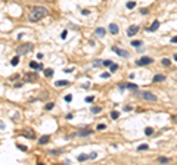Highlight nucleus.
Here are the masks:
<instances>
[{
    "label": "nucleus",
    "mask_w": 177,
    "mask_h": 165,
    "mask_svg": "<svg viewBox=\"0 0 177 165\" xmlns=\"http://www.w3.org/2000/svg\"><path fill=\"white\" fill-rule=\"evenodd\" d=\"M47 16V9L43 6H34L32 9L30 11V15H28V18L31 22H38L41 21L43 18H46Z\"/></svg>",
    "instance_id": "1"
},
{
    "label": "nucleus",
    "mask_w": 177,
    "mask_h": 165,
    "mask_svg": "<svg viewBox=\"0 0 177 165\" xmlns=\"http://www.w3.org/2000/svg\"><path fill=\"white\" fill-rule=\"evenodd\" d=\"M32 46L31 43H25V44H21V46H18V49H16V53H18V56H22V55H27V53H30V52L32 50Z\"/></svg>",
    "instance_id": "2"
},
{
    "label": "nucleus",
    "mask_w": 177,
    "mask_h": 165,
    "mask_svg": "<svg viewBox=\"0 0 177 165\" xmlns=\"http://www.w3.org/2000/svg\"><path fill=\"white\" fill-rule=\"evenodd\" d=\"M140 97H142L143 100H146V102H152V103L158 102V97H156V94L150 93V91H140Z\"/></svg>",
    "instance_id": "3"
},
{
    "label": "nucleus",
    "mask_w": 177,
    "mask_h": 165,
    "mask_svg": "<svg viewBox=\"0 0 177 165\" xmlns=\"http://www.w3.org/2000/svg\"><path fill=\"white\" fill-rule=\"evenodd\" d=\"M154 62V59L152 58H149V56H143L140 59L136 60V65L137 66H145V65H149V64H152Z\"/></svg>",
    "instance_id": "4"
},
{
    "label": "nucleus",
    "mask_w": 177,
    "mask_h": 165,
    "mask_svg": "<svg viewBox=\"0 0 177 165\" xmlns=\"http://www.w3.org/2000/svg\"><path fill=\"white\" fill-rule=\"evenodd\" d=\"M24 80L25 81H28V83H36L38 80V75L34 74V72H28V74H25L24 75Z\"/></svg>",
    "instance_id": "5"
},
{
    "label": "nucleus",
    "mask_w": 177,
    "mask_h": 165,
    "mask_svg": "<svg viewBox=\"0 0 177 165\" xmlns=\"http://www.w3.org/2000/svg\"><path fill=\"white\" fill-rule=\"evenodd\" d=\"M91 133H93V130H91V128H89V127H84V128H81V130H78V131H77V136H80V137H84V136H90Z\"/></svg>",
    "instance_id": "6"
},
{
    "label": "nucleus",
    "mask_w": 177,
    "mask_h": 165,
    "mask_svg": "<svg viewBox=\"0 0 177 165\" xmlns=\"http://www.w3.org/2000/svg\"><path fill=\"white\" fill-rule=\"evenodd\" d=\"M112 52H115V53H117L118 56H121V58H127V56H129V52H127V50L118 49L117 46H112Z\"/></svg>",
    "instance_id": "7"
},
{
    "label": "nucleus",
    "mask_w": 177,
    "mask_h": 165,
    "mask_svg": "<svg viewBox=\"0 0 177 165\" xmlns=\"http://www.w3.org/2000/svg\"><path fill=\"white\" fill-rule=\"evenodd\" d=\"M137 32H139V27H137V25H130V27L127 28V36H129V37L136 36Z\"/></svg>",
    "instance_id": "8"
},
{
    "label": "nucleus",
    "mask_w": 177,
    "mask_h": 165,
    "mask_svg": "<svg viewBox=\"0 0 177 165\" xmlns=\"http://www.w3.org/2000/svg\"><path fill=\"white\" fill-rule=\"evenodd\" d=\"M21 134L24 136V137H27V138H34L36 137V133L32 131L31 128H27V130H22L21 131Z\"/></svg>",
    "instance_id": "9"
},
{
    "label": "nucleus",
    "mask_w": 177,
    "mask_h": 165,
    "mask_svg": "<svg viewBox=\"0 0 177 165\" xmlns=\"http://www.w3.org/2000/svg\"><path fill=\"white\" fill-rule=\"evenodd\" d=\"M109 31H111V34H118V31H120V28H118V25L111 22L109 24Z\"/></svg>",
    "instance_id": "10"
},
{
    "label": "nucleus",
    "mask_w": 177,
    "mask_h": 165,
    "mask_svg": "<svg viewBox=\"0 0 177 165\" xmlns=\"http://www.w3.org/2000/svg\"><path fill=\"white\" fill-rule=\"evenodd\" d=\"M158 28H159V21H154L152 25L148 28V31H149V32H154V31H156Z\"/></svg>",
    "instance_id": "11"
},
{
    "label": "nucleus",
    "mask_w": 177,
    "mask_h": 165,
    "mask_svg": "<svg viewBox=\"0 0 177 165\" xmlns=\"http://www.w3.org/2000/svg\"><path fill=\"white\" fill-rule=\"evenodd\" d=\"M165 80V75H162V74H156L155 77H154V83H161V81H164Z\"/></svg>",
    "instance_id": "12"
},
{
    "label": "nucleus",
    "mask_w": 177,
    "mask_h": 165,
    "mask_svg": "<svg viewBox=\"0 0 177 165\" xmlns=\"http://www.w3.org/2000/svg\"><path fill=\"white\" fill-rule=\"evenodd\" d=\"M68 84H70V81H66V80H58V81H55L56 87H64V85H68Z\"/></svg>",
    "instance_id": "13"
},
{
    "label": "nucleus",
    "mask_w": 177,
    "mask_h": 165,
    "mask_svg": "<svg viewBox=\"0 0 177 165\" xmlns=\"http://www.w3.org/2000/svg\"><path fill=\"white\" fill-rule=\"evenodd\" d=\"M49 140H50L49 136H41L38 138V144H46V143H49Z\"/></svg>",
    "instance_id": "14"
},
{
    "label": "nucleus",
    "mask_w": 177,
    "mask_h": 165,
    "mask_svg": "<svg viewBox=\"0 0 177 165\" xmlns=\"http://www.w3.org/2000/svg\"><path fill=\"white\" fill-rule=\"evenodd\" d=\"M95 34H96V37H100V38H102V37L105 36V28H96Z\"/></svg>",
    "instance_id": "15"
},
{
    "label": "nucleus",
    "mask_w": 177,
    "mask_h": 165,
    "mask_svg": "<svg viewBox=\"0 0 177 165\" xmlns=\"http://www.w3.org/2000/svg\"><path fill=\"white\" fill-rule=\"evenodd\" d=\"M170 161H171V159L167 158V156H159V158H158V162H159V164H168Z\"/></svg>",
    "instance_id": "16"
},
{
    "label": "nucleus",
    "mask_w": 177,
    "mask_h": 165,
    "mask_svg": "<svg viewBox=\"0 0 177 165\" xmlns=\"http://www.w3.org/2000/svg\"><path fill=\"white\" fill-rule=\"evenodd\" d=\"M125 89H130V90H134V91H137L139 87L136 84H133V83H129V84H125Z\"/></svg>",
    "instance_id": "17"
},
{
    "label": "nucleus",
    "mask_w": 177,
    "mask_h": 165,
    "mask_svg": "<svg viewBox=\"0 0 177 165\" xmlns=\"http://www.w3.org/2000/svg\"><path fill=\"white\" fill-rule=\"evenodd\" d=\"M86 159H89V155H86V153H81V155L77 156V161L78 162H83V161H86Z\"/></svg>",
    "instance_id": "18"
},
{
    "label": "nucleus",
    "mask_w": 177,
    "mask_h": 165,
    "mask_svg": "<svg viewBox=\"0 0 177 165\" xmlns=\"http://www.w3.org/2000/svg\"><path fill=\"white\" fill-rule=\"evenodd\" d=\"M142 44H143L142 40H133V41H131V46H133V47H140Z\"/></svg>",
    "instance_id": "19"
},
{
    "label": "nucleus",
    "mask_w": 177,
    "mask_h": 165,
    "mask_svg": "<svg viewBox=\"0 0 177 165\" xmlns=\"http://www.w3.org/2000/svg\"><path fill=\"white\" fill-rule=\"evenodd\" d=\"M61 152L62 150H59V149H55V150L52 149V150H49V155L50 156H58V155H61Z\"/></svg>",
    "instance_id": "20"
},
{
    "label": "nucleus",
    "mask_w": 177,
    "mask_h": 165,
    "mask_svg": "<svg viewBox=\"0 0 177 165\" xmlns=\"http://www.w3.org/2000/svg\"><path fill=\"white\" fill-rule=\"evenodd\" d=\"M44 75H46V77H52V75H53V69H52V68H46V69H44Z\"/></svg>",
    "instance_id": "21"
},
{
    "label": "nucleus",
    "mask_w": 177,
    "mask_h": 165,
    "mask_svg": "<svg viewBox=\"0 0 177 165\" xmlns=\"http://www.w3.org/2000/svg\"><path fill=\"white\" fill-rule=\"evenodd\" d=\"M90 111H91V114H99V112H100V106H91Z\"/></svg>",
    "instance_id": "22"
},
{
    "label": "nucleus",
    "mask_w": 177,
    "mask_h": 165,
    "mask_svg": "<svg viewBox=\"0 0 177 165\" xmlns=\"http://www.w3.org/2000/svg\"><path fill=\"white\" fill-rule=\"evenodd\" d=\"M118 117H120V112H118V111H112V112H111V118H112V119H117Z\"/></svg>",
    "instance_id": "23"
},
{
    "label": "nucleus",
    "mask_w": 177,
    "mask_h": 165,
    "mask_svg": "<svg viewBox=\"0 0 177 165\" xmlns=\"http://www.w3.org/2000/svg\"><path fill=\"white\" fill-rule=\"evenodd\" d=\"M11 64H12L13 66H15V65H18V64H19V58H18V56H15V58L11 60Z\"/></svg>",
    "instance_id": "24"
},
{
    "label": "nucleus",
    "mask_w": 177,
    "mask_h": 165,
    "mask_svg": "<svg viewBox=\"0 0 177 165\" xmlns=\"http://www.w3.org/2000/svg\"><path fill=\"white\" fill-rule=\"evenodd\" d=\"M148 149H149L148 144H139V147H137V150H148Z\"/></svg>",
    "instance_id": "25"
},
{
    "label": "nucleus",
    "mask_w": 177,
    "mask_h": 165,
    "mask_svg": "<svg viewBox=\"0 0 177 165\" xmlns=\"http://www.w3.org/2000/svg\"><path fill=\"white\" fill-rule=\"evenodd\" d=\"M145 134H146V136H150V134H154V128H150V127H148V128L145 130Z\"/></svg>",
    "instance_id": "26"
},
{
    "label": "nucleus",
    "mask_w": 177,
    "mask_h": 165,
    "mask_svg": "<svg viewBox=\"0 0 177 165\" xmlns=\"http://www.w3.org/2000/svg\"><path fill=\"white\" fill-rule=\"evenodd\" d=\"M38 65H40V64H37V62H34V60H31V62H30V68H34V69L37 68V69H38Z\"/></svg>",
    "instance_id": "27"
},
{
    "label": "nucleus",
    "mask_w": 177,
    "mask_h": 165,
    "mask_svg": "<svg viewBox=\"0 0 177 165\" xmlns=\"http://www.w3.org/2000/svg\"><path fill=\"white\" fill-rule=\"evenodd\" d=\"M53 106H55V103H53V102H49L47 105H46V111H50V109H53Z\"/></svg>",
    "instance_id": "28"
},
{
    "label": "nucleus",
    "mask_w": 177,
    "mask_h": 165,
    "mask_svg": "<svg viewBox=\"0 0 177 165\" xmlns=\"http://www.w3.org/2000/svg\"><path fill=\"white\" fill-rule=\"evenodd\" d=\"M109 68H111V72H115L117 68H118V65H117V64H111V66H109Z\"/></svg>",
    "instance_id": "29"
},
{
    "label": "nucleus",
    "mask_w": 177,
    "mask_h": 165,
    "mask_svg": "<svg viewBox=\"0 0 177 165\" xmlns=\"http://www.w3.org/2000/svg\"><path fill=\"white\" fill-rule=\"evenodd\" d=\"M170 64H171V60H170V59H162V65H164V66H168Z\"/></svg>",
    "instance_id": "30"
},
{
    "label": "nucleus",
    "mask_w": 177,
    "mask_h": 165,
    "mask_svg": "<svg viewBox=\"0 0 177 165\" xmlns=\"http://www.w3.org/2000/svg\"><path fill=\"white\" fill-rule=\"evenodd\" d=\"M134 6H136V3H134V2H129L127 3V9H133Z\"/></svg>",
    "instance_id": "31"
},
{
    "label": "nucleus",
    "mask_w": 177,
    "mask_h": 165,
    "mask_svg": "<svg viewBox=\"0 0 177 165\" xmlns=\"http://www.w3.org/2000/svg\"><path fill=\"white\" fill-rule=\"evenodd\" d=\"M96 128L100 131V130H105V128H106V125H105V124H97V127H96Z\"/></svg>",
    "instance_id": "32"
},
{
    "label": "nucleus",
    "mask_w": 177,
    "mask_h": 165,
    "mask_svg": "<svg viewBox=\"0 0 177 165\" xmlns=\"http://www.w3.org/2000/svg\"><path fill=\"white\" fill-rule=\"evenodd\" d=\"M96 156H97V153H96V152H91V153L89 155V159H95Z\"/></svg>",
    "instance_id": "33"
},
{
    "label": "nucleus",
    "mask_w": 177,
    "mask_h": 165,
    "mask_svg": "<svg viewBox=\"0 0 177 165\" xmlns=\"http://www.w3.org/2000/svg\"><path fill=\"white\" fill-rule=\"evenodd\" d=\"M93 100H95V97H93V96H87V97H86V102H87V103H91Z\"/></svg>",
    "instance_id": "34"
},
{
    "label": "nucleus",
    "mask_w": 177,
    "mask_h": 165,
    "mask_svg": "<svg viewBox=\"0 0 177 165\" xmlns=\"http://www.w3.org/2000/svg\"><path fill=\"white\" fill-rule=\"evenodd\" d=\"M66 36H68V31L65 30V31H62V34H61V38H64V40H65V38H66Z\"/></svg>",
    "instance_id": "35"
},
{
    "label": "nucleus",
    "mask_w": 177,
    "mask_h": 165,
    "mask_svg": "<svg viewBox=\"0 0 177 165\" xmlns=\"http://www.w3.org/2000/svg\"><path fill=\"white\" fill-rule=\"evenodd\" d=\"M72 100V96H71V94H66V96H65V102H71Z\"/></svg>",
    "instance_id": "36"
},
{
    "label": "nucleus",
    "mask_w": 177,
    "mask_h": 165,
    "mask_svg": "<svg viewBox=\"0 0 177 165\" xmlns=\"http://www.w3.org/2000/svg\"><path fill=\"white\" fill-rule=\"evenodd\" d=\"M93 65H95V66H100V65H103V62H100V60H95Z\"/></svg>",
    "instance_id": "37"
},
{
    "label": "nucleus",
    "mask_w": 177,
    "mask_h": 165,
    "mask_svg": "<svg viewBox=\"0 0 177 165\" xmlns=\"http://www.w3.org/2000/svg\"><path fill=\"white\" fill-rule=\"evenodd\" d=\"M148 12H149V11L146 9V7H143V9H140V13H142V15H146Z\"/></svg>",
    "instance_id": "38"
},
{
    "label": "nucleus",
    "mask_w": 177,
    "mask_h": 165,
    "mask_svg": "<svg viewBox=\"0 0 177 165\" xmlns=\"http://www.w3.org/2000/svg\"><path fill=\"white\" fill-rule=\"evenodd\" d=\"M111 64H112L111 60H103V65H105V66H111Z\"/></svg>",
    "instance_id": "39"
},
{
    "label": "nucleus",
    "mask_w": 177,
    "mask_h": 165,
    "mask_svg": "<svg viewBox=\"0 0 177 165\" xmlns=\"http://www.w3.org/2000/svg\"><path fill=\"white\" fill-rule=\"evenodd\" d=\"M16 146H18L21 150H27V146H24V144H16Z\"/></svg>",
    "instance_id": "40"
},
{
    "label": "nucleus",
    "mask_w": 177,
    "mask_h": 165,
    "mask_svg": "<svg viewBox=\"0 0 177 165\" xmlns=\"http://www.w3.org/2000/svg\"><path fill=\"white\" fill-rule=\"evenodd\" d=\"M81 13H83V15H89V13H90V11H87V9H83V11H81Z\"/></svg>",
    "instance_id": "41"
},
{
    "label": "nucleus",
    "mask_w": 177,
    "mask_h": 165,
    "mask_svg": "<svg viewBox=\"0 0 177 165\" xmlns=\"http://www.w3.org/2000/svg\"><path fill=\"white\" fill-rule=\"evenodd\" d=\"M100 77H102V78H108V77H109V74H108V72H103Z\"/></svg>",
    "instance_id": "42"
},
{
    "label": "nucleus",
    "mask_w": 177,
    "mask_h": 165,
    "mask_svg": "<svg viewBox=\"0 0 177 165\" xmlns=\"http://www.w3.org/2000/svg\"><path fill=\"white\" fill-rule=\"evenodd\" d=\"M64 71H65V72H68V74H70V72H72V68H66V69H64Z\"/></svg>",
    "instance_id": "43"
},
{
    "label": "nucleus",
    "mask_w": 177,
    "mask_h": 165,
    "mask_svg": "<svg viewBox=\"0 0 177 165\" xmlns=\"http://www.w3.org/2000/svg\"><path fill=\"white\" fill-rule=\"evenodd\" d=\"M18 118H19V114H15V115H13V121H16Z\"/></svg>",
    "instance_id": "44"
},
{
    "label": "nucleus",
    "mask_w": 177,
    "mask_h": 165,
    "mask_svg": "<svg viewBox=\"0 0 177 165\" xmlns=\"http://www.w3.org/2000/svg\"><path fill=\"white\" fill-rule=\"evenodd\" d=\"M41 58H43V53H37V59L41 60Z\"/></svg>",
    "instance_id": "45"
},
{
    "label": "nucleus",
    "mask_w": 177,
    "mask_h": 165,
    "mask_svg": "<svg viewBox=\"0 0 177 165\" xmlns=\"http://www.w3.org/2000/svg\"><path fill=\"white\" fill-rule=\"evenodd\" d=\"M171 43H177V36H176V37H173V38H171Z\"/></svg>",
    "instance_id": "46"
},
{
    "label": "nucleus",
    "mask_w": 177,
    "mask_h": 165,
    "mask_svg": "<svg viewBox=\"0 0 177 165\" xmlns=\"http://www.w3.org/2000/svg\"><path fill=\"white\" fill-rule=\"evenodd\" d=\"M124 111H127V112H129V111H131V106H125V108H124Z\"/></svg>",
    "instance_id": "47"
},
{
    "label": "nucleus",
    "mask_w": 177,
    "mask_h": 165,
    "mask_svg": "<svg viewBox=\"0 0 177 165\" xmlns=\"http://www.w3.org/2000/svg\"><path fill=\"white\" fill-rule=\"evenodd\" d=\"M66 119H72V114H68V115H66Z\"/></svg>",
    "instance_id": "48"
},
{
    "label": "nucleus",
    "mask_w": 177,
    "mask_h": 165,
    "mask_svg": "<svg viewBox=\"0 0 177 165\" xmlns=\"http://www.w3.org/2000/svg\"><path fill=\"white\" fill-rule=\"evenodd\" d=\"M173 119H174V121H176V122H177V115H174V117H173Z\"/></svg>",
    "instance_id": "49"
},
{
    "label": "nucleus",
    "mask_w": 177,
    "mask_h": 165,
    "mask_svg": "<svg viewBox=\"0 0 177 165\" xmlns=\"http://www.w3.org/2000/svg\"><path fill=\"white\" fill-rule=\"evenodd\" d=\"M173 58H174V60H176V62H177V55H174Z\"/></svg>",
    "instance_id": "50"
}]
</instances>
